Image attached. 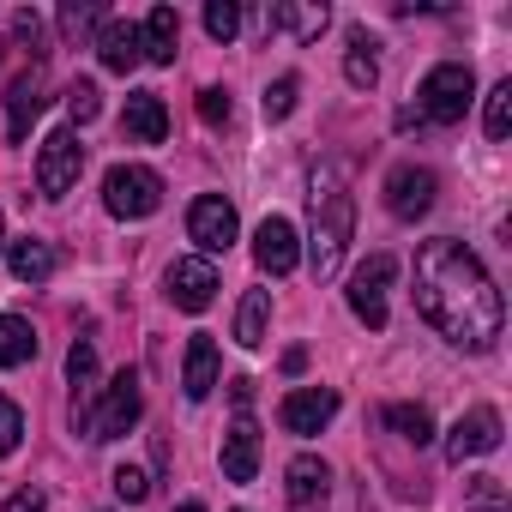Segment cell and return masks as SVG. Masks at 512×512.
<instances>
[{
	"mask_svg": "<svg viewBox=\"0 0 512 512\" xmlns=\"http://www.w3.org/2000/svg\"><path fill=\"white\" fill-rule=\"evenodd\" d=\"M205 31H211L217 43H229V37L241 31V7H235V0H211V7H205Z\"/></svg>",
	"mask_w": 512,
	"mask_h": 512,
	"instance_id": "d6a6232c",
	"label": "cell"
},
{
	"mask_svg": "<svg viewBox=\"0 0 512 512\" xmlns=\"http://www.w3.org/2000/svg\"><path fill=\"white\" fill-rule=\"evenodd\" d=\"M392 278H398V260L392 253H368V260L350 272V314L368 326V332H386V290H392Z\"/></svg>",
	"mask_w": 512,
	"mask_h": 512,
	"instance_id": "5b68a950",
	"label": "cell"
},
{
	"mask_svg": "<svg viewBox=\"0 0 512 512\" xmlns=\"http://www.w3.org/2000/svg\"><path fill=\"white\" fill-rule=\"evenodd\" d=\"M344 79L356 91H374L380 85V61H374V37L368 31H350V55H344Z\"/></svg>",
	"mask_w": 512,
	"mask_h": 512,
	"instance_id": "cb8c5ba5",
	"label": "cell"
},
{
	"mask_svg": "<svg viewBox=\"0 0 512 512\" xmlns=\"http://www.w3.org/2000/svg\"><path fill=\"white\" fill-rule=\"evenodd\" d=\"M284 494H290V506H296V512H320V506H326V494H332V464H326L320 452L290 458V470H284Z\"/></svg>",
	"mask_w": 512,
	"mask_h": 512,
	"instance_id": "5bb4252c",
	"label": "cell"
},
{
	"mask_svg": "<svg viewBox=\"0 0 512 512\" xmlns=\"http://www.w3.org/2000/svg\"><path fill=\"white\" fill-rule=\"evenodd\" d=\"M266 320H272V296L266 290H247L235 308V344L241 350H260L266 344Z\"/></svg>",
	"mask_w": 512,
	"mask_h": 512,
	"instance_id": "7402d4cb",
	"label": "cell"
},
{
	"mask_svg": "<svg viewBox=\"0 0 512 512\" xmlns=\"http://www.w3.org/2000/svg\"><path fill=\"white\" fill-rule=\"evenodd\" d=\"M97 55H103L109 73L127 79V73L145 61V49H139V25H127V19H103V31H97Z\"/></svg>",
	"mask_w": 512,
	"mask_h": 512,
	"instance_id": "d6986e66",
	"label": "cell"
},
{
	"mask_svg": "<svg viewBox=\"0 0 512 512\" xmlns=\"http://www.w3.org/2000/svg\"><path fill=\"white\" fill-rule=\"evenodd\" d=\"M350 229H356V199L344 187V169L326 163L314 175V235H308V260H314V278H338L344 266V247H350Z\"/></svg>",
	"mask_w": 512,
	"mask_h": 512,
	"instance_id": "7a4b0ae2",
	"label": "cell"
},
{
	"mask_svg": "<svg viewBox=\"0 0 512 512\" xmlns=\"http://www.w3.org/2000/svg\"><path fill=\"white\" fill-rule=\"evenodd\" d=\"M217 368H223V356H217L211 332H193V338H187V356H181V392H187L193 404H199V398H211Z\"/></svg>",
	"mask_w": 512,
	"mask_h": 512,
	"instance_id": "ac0fdd59",
	"label": "cell"
},
{
	"mask_svg": "<svg viewBox=\"0 0 512 512\" xmlns=\"http://www.w3.org/2000/svg\"><path fill=\"white\" fill-rule=\"evenodd\" d=\"M434 193H440V181H434L428 163H398V169L386 175V211L404 217V223H416V217L434 205Z\"/></svg>",
	"mask_w": 512,
	"mask_h": 512,
	"instance_id": "9c48e42d",
	"label": "cell"
},
{
	"mask_svg": "<svg viewBox=\"0 0 512 512\" xmlns=\"http://www.w3.org/2000/svg\"><path fill=\"white\" fill-rule=\"evenodd\" d=\"M43 103H49V73H43V67L19 73L13 91H7V139H13V145L31 133V121L43 115Z\"/></svg>",
	"mask_w": 512,
	"mask_h": 512,
	"instance_id": "9a60e30c",
	"label": "cell"
},
{
	"mask_svg": "<svg viewBox=\"0 0 512 512\" xmlns=\"http://www.w3.org/2000/svg\"><path fill=\"white\" fill-rule=\"evenodd\" d=\"M470 512H512L500 476H470Z\"/></svg>",
	"mask_w": 512,
	"mask_h": 512,
	"instance_id": "f546056e",
	"label": "cell"
},
{
	"mask_svg": "<svg viewBox=\"0 0 512 512\" xmlns=\"http://www.w3.org/2000/svg\"><path fill=\"white\" fill-rule=\"evenodd\" d=\"M253 260H260V272H272V278H290V272L302 266L296 223H290V217H266L260 229H253Z\"/></svg>",
	"mask_w": 512,
	"mask_h": 512,
	"instance_id": "8fae6325",
	"label": "cell"
},
{
	"mask_svg": "<svg viewBox=\"0 0 512 512\" xmlns=\"http://www.w3.org/2000/svg\"><path fill=\"white\" fill-rule=\"evenodd\" d=\"M494 446H500V410H494V404H476V410H464V416L452 422V434H446V458H452V464L488 458Z\"/></svg>",
	"mask_w": 512,
	"mask_h": 512,
	"instance_id": "30bf717a",
	"label": "cell"
},
{
	"mask_svg": "<svg viewBox=\"0 0 512 512\" xmlns=\"http://www.w3.org/2000/svg\"><path fill=\"white\" fill-rule=\"evenodd\" d=\"M19 440H25V410H19L7 392H0V458L19 452Z\"/></svg>",
	"mask_w": 512,
	"mask_h": 512,
	"instance_id": "1f68e13d",
	"label": "cell"
},
{
	"mask_svg": "<svg viewBox=\"0 0 512 512\" xmlns=\"http://www.w3.org/2000/svg\"><path fill=\"white\" fill-rule=\"evenodd\" d=\"M0 253H7V217H0Z\"/></svg>",
	"mask_w": 512,
	"mask_h": 512,
	"instance_id": "60d3db41",
	"label": "cell"
},
{
	"mask_svg": "<svg viewBox=\"0 0 512 512\" xmlns=\"http://www.w3.org/2000/svg\"><path fill=\"white\" fill-rule=\"evenodd\" d=\"M13 43H25L31 55H37V67H43V19L25 7V13H13Z\"/></svg>",
	"mask_w": 512,
	"mask_h": 512,
	"instance_id": "e575fe53",
	"label": "cell"
},
{
	"mask_svg": "<svg viewBox=\"0 0 512 512\" xmlns=\"http://www.w3.org/2000/svg\"><path fill=\"white\" fill-rule=\"evenodd\" d=\"M308 368V350H284V374H302Z\"/></svg>",
	"mask_w": 512,
	"mask_h": 512,
	"instance_id": "f35d334b",
	"label": "cell"
},
{
	"mask_svg": "<svg viewBox=\"0 0 512 512\" xmlns=\"http://www.w3.org/2000/svg\"><path fill=\"white\" fill-rule=\"evenodd\" d=\"M7 512H49V500H43V488H19L7 500Z\"/></svg>",
	"mask_w": 512,
	"mask_h": 512,
	"instance_id": "8d00e7d4",
	"label": "cell"
},
{
	"mask_svg": "<svg viewBox=\"0 0 512 512\" xmlns=\"http://www.w3.org/2000/svg\"><path fill=\"white\" fill-rule=\"evenodd\" d=\"M91 31H103V7H97V0H85V7H61V37L67 43H85Z\"/></svg>",
	"mask_w": 512,
	"mask_h": 512,
	"instance_id": "f1b7e54d",
	"label": "cell"
},
{
	"mask_svg": "<svg viewBox=\"0 0 512 512\" xmlns=\"http://www.w3.org/2000/svg\"><path fill=\"white\" fill-rule=\"evenodd\" d=\"M79 175H85V145H79V133H73V127L49 133L43 151H37V187H43V199H67V193L79 187Z\"/></svg>",
	"mask_w": 512,
	"mask_h": 512,
	"instance_id": "8992f818",
	"label": "cell"
},
{
	"mask_svg": "<svg viewBox=\"0 0 512 512\" xmlns=\"http://www.w3.org/2000/svg\"><path fill=\"white\" fill-rule=\"evenodd\" d=\"M175 512H205V506H199V500H187V506H175Z\"/></svg>",
	"mask_w": 512,
	"mask_h": 512,
	"instance_id": "ab89813d",
	"label": "cell"
},
{
	"mask_svg": "<svg viewBox=\"0 0 512 512\" xmlns=\"http://www.w3.org/2000/svg\"><path fill=\"white\" fill-rule=\"evenodd\" d=\"M266 25H284V31H296L302 43H314V37L332 25V13H326V7H272Z\"/></svg>",
	"mask_w": 512,
	"mask_h": 512,
	"instance_id": "484cf974",
	"label": "cell"
},
{
	"mask_svg": "<svg viewBox=\"0 0 512 512\" xmlns=\"http://www.w3.org/2000/svg\"><path fill=\"white\" fill-rule=\"evenodd\" d=\"M386 428H392L398 440H410V446H428V440H434V416H428L422 404H386Z\"/></svg>",
	"mask_w": 512,
	"mask_h": 512,
	"instance_id": "d4e9b609",
	"label": "cell"
},
{
	"mask_svg": "<svg viewBox=\"0 0 512 512\" xmlns=\"http://www.w3.org/2000/svg\"><path fill=\"white\" fill-rule=\"evenodd\" d=\"M139 416H145V392H139V374H133V368H121V374L109 380L103 404L91 410V440H121V434H127Z\"/></svg>",
	"mask_w": 512,
	"mask_h": 512,
	"instance_id": "52a82bcc",
	"label": "cell"
},
{
	"mask_svg": "<svg viewBox=\"0 0 512 512\" xmlns=\"http://www.w3.org/2000/svg\"><path fill=\"white\" fill-rule=\"evenodd\" d=\"M482 127H488V139H506V133H512V79H500V85L488 91Z\"/></svg>",
	"mask_w": 512,
	"mask_h": 512,
	"instance_id": "83f0119b",
	"label": "cell"
},
{
	"mask_svg": "<svg viewBox=\"0 0 512 512\" xmlns=\"http://www.w3.org/2000/svg\"><path fill=\"white\" fill-rule=\"evenodd\" d=\"M235 229H241V223H235V205H229V199L205 193V199L187 205V235L199 241V260H211V253H229Z\"/></svg>",
	"mask_w": 512,
	"mask_h": 512,
	"instance_id": "ba28073f",
	"label": "cell"
},
{
	"mask_svg": "<svg viewBox=\"0 0 512 512\" xmlns=\"http://www.w3.org/2000/svg\"><path fill=\"white\" fill-rule=\"evenodd\" d=\"M229 115H235V103H229V91H199V121L205 127H229Z\"/></svg>",
	"mask_w": 512,
	"mask_h": 512,
	"instance_id": "d590c367",
	"label": "cell"
},
{
	"mask_svg": "<svg viewBox=\"0 0 512 512\" xmlns=\"http://www.w3.org/2000/svg\"><path fill=\"white\" fill-rule=\"evenodd\" d=\"M296 91H302V79H296V73L272 79V85H266V121H284V115L296 109Z\"/></svg>",
	"mask_w": 512,
	"mask_h": 512,
	"instance_id": "4dcf8cb0",
	"label": "cell"
},
{
	"mask_svg": "<svg viewBox=\"0 0 512 512\" xmlns=\"http://www.w3.org/2000/svg\"><path fill=\"white\" fill-rule=\"evenodd\" d=\"M470 103H476V73H470L464 61H440V67H428V79H422V91H416V109H422L428 121L452 127V121H464Z\"/></svg>",
	"mask_w": 512,
	"mask_h": 512,
	"instance_id": "3957f363",
	"label": "cell"
},
{
	"mask_svg": "<svg viewBox=\"0 0 512 512\" xmlns=\"http://www.w3.org/2000/svg\"><path fill=\"white\" fill-rule=\"evenodd\" d=\"M67 115H73V127H91V121L103 115V91H97V79H73V85H67Z\"/></svg>",
	"mask_w": 512,
	"mask_h": 512,
	"instance_id": "4316f807",
	"label": "cell"
},
{
	"mask_svg": "<svg viewBox=\"0 0 512 512\" xmlns=\"http://www.w3.org/2000/svg\"><path fill=\"white\" fill-rule=\"evenodd\" d=\"M211 296H217V266L211 260H175L169 266V302L181 308V314H205L211 308Z\"/></svg>",
	"mask_w": 512,
	"mask_h": 512,
	"instance_id": "7c38bea8",
	"label": "cell"
},
{
	"mask_svg": "<svg viewBox=\"0 0 512 512\" xmlns=\"http://www.w3.org/2000/svg\"><path fill=\"white\" fill-rule=\"evenodd\" d=\"M229 398H235V410H247L253 404V380H229Z\"/></svg>",
	"mask_w": 512,
	"mask_h": 512,
	"instance_id": "74e56055",
	"label": "cell"
},
{
	"mask_svg": "<svg viewBox=\"0 0 512 512\" xmlns=\"http://www.w3.org/2000/svg\"><path fill=\"white\" fill-rule=\"evenodd\" d=\"M7 49H13V43H7V37H0V61H7Z\"/></svg>",
	"mask_w": 512,
	"mask_h": 512,
	"instance_id": "b9f144b4",
	"label": "cell"
},
{
	"mask_svg": "<svg viewBox=\"0 0 512 512\" xmlns=\"http://www.w3.org/2000/svg\"><path fill=\"white\" fill-rule=\"evenodd\" d=\"M37 356V332L19 314H0V368H25Z\"/></svg>",
	"mask_w": 512,
	"mask_h": 512,
	"instance_id": "603a6c76",
	"label": "cell"
},
{
	"mask_svg": "<svg viewBox=\"0 0 512 512\" xmlns=\"http://www.w3.org/2000/svg\"><path fill=\"white\" fill-rule=\"evenodd\" d=\"M223 476L229 482H253V476H260V422H253L247 410L223 434Z\"/></svg>",
	"mask_w": 512,
	"mask_h": 512,
	"instance_id": "2e32d148",
	"label": "cell"
},
{
	"mask_svg": "<svg viewBox=\"0 0 512 512\" xmlns=\"http://www.w3.org/2000/svg\"><path fill=\"white\" fill-rule=\"evenodd\" d=\"M139 49H145V61L169 67L175 49H181V13L175 7H151V19L139 25Z\"/></svg>",
	"mask_w": 512,
	"mask_h": 512,
	"instance_id": "44dd1931",
	"label": "cell"
},
{
	"mask_svg": "<svg viewBox=\"0 0 512 512\" xmlns=\"http://www.w3.org/2000/svg\"><path fill=\"white\" fill-rule=\"evenodd\" d=\"M416 314L458 350H494L506 326L488 266L452 235H434L416 247Z\"/></svg>",
	"mask_w": 512,
	"mask_h": 512,
	"instance_id": "6da1fadb",
	"label": "cell"
},
{
	"mask_svg": "<svg viewBox=\"0 0 512 512\" xmlns=\"http://www.w3.org/2000/svg\"><path fill=\"white\" fill-rule=\"evenodd\" d=\"M145 494H151V476H145L139 464H121V470H115V500H127V506H139Z\"/></svg>",
	"mask_w": 512,
	"mask_h": 512,
	"instance_id": "836d02e7",
	"label": "cell"
},
{
	"mask_svg": "<svg viewBox=\"0 0 512 512\" xmlns=\"http://www.w3.org/2000/svg\"><path fill=\"white\" fill-rule=\"evenodd\" d=\"M103 205H109V217L139 223V217H151L163 205V175L145 169V163H115L103 175Z\"/></svg>",
	"mask_w": 512,
	"mask_h": 512,
	"instance_id": "277c9868",
	"label": "cell"
},
{
	"mask_svg": "<svg viewBox=\"0 0 512 512\" xmlns=\"http://www.w3.org/2000/svg\"><path fill=\"white\" fill-rule=\"evenodd\" d=\"M332 416H338V392H332V386H302V392H290V398L278 404V422H284L290 434H302V440L320 434Z\"/></svg>",
	"mask_w": 512,
	"mask_h": 512,
	"instance_id": "4fadbf2b",
	"label": "cell"
},
{
	"mask_svg": "<svg viewBox=\"0 0 512 512\" xmlns=\"http://www.w3.org/2000/svg\"><path fill=\"white\" fill-rule=\"evenodd\" d=\"M121 133L139 139V145H163V139H169V109H163V97H157V91H133L127 109H121Z\"/></svg>",
	"mask_w": 512,
	"mask_h": 512,
	"instance_id": "e0dca14e",
	"label": "cell"
},
{
	"mask_svg": "<svg viewBox=\"0 0 512 512\" xmlns=\"http://www.w3.org/2000/svg\"><path fill=\"white\" fill-rule=\"evenodd\" d=\"M7 266H13L19 284H49L61 260H55V247L43 235H19V241H7Z\"/></svg>",
	"mask_w": 512,
	"mask_h": 512,
	"instance_id": "ffe728a7",
	"label": "cell"
}]
</instances>
